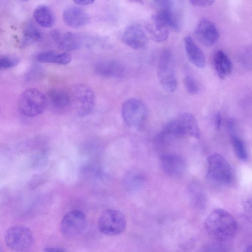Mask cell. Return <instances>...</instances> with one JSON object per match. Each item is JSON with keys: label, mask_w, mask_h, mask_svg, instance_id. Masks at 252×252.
I'll use <instances>...</instances> for the list:
<instances>
[{"label": "cell", "mask_w": 252, "mask_h": 252, "mask_svg": "<svg viewBox=\"0 0 252 252\" xmlns=\"http://www.w3.org/2000/svg\"><path fill=\"white\" fill-rule=\"evenodd\" d=\"M17 105L23 115L28 117L37 116L47 107L46 95L36 88L27 89L19 96Z\"/></svg>", "instance_id": "obj_2"}, {"label": "cell", "mask_w": 252, "mask_h": 252, "mask_svg": "<svg viewBox=\"0 0 252 252\" xmlns=\"http://www.w3.org/2000/svg\"><path fill=\"white\" fill-rule=\"evenodd\" d=\"M122 42L133 49L144 47L148 41L147 35L143 29L138 25H132L126 28L121 35Z\"/></svg>", "instance_id": "obj_13"}, {"label": "cell", "mask_w": 252, "mask_h": 252, "mask_svg": "<svg viewBox=\"0 0 252 252\" xmlns=\"http://www.w3.org/2000/svg\"><path fill=\"white\" fill-rule=\"evenodd\" d=\"M231 141L234 151L237 157L241 160H246L248 154L244 142L236 135L232 136Z\"/></svg>", "instance_id": "obj_25"}, {"label": "cell", "mask_w": 252, "mask_h": 252, "mask_svg": "<svg viewBox=\"0 0 252 252\" xmlns=\"http://www.w3.org/2000/svg\"><path fill=\"white\" fill-rule=\"evenodd\" d=\"M44 252H66L63 249L56 247H47L44 250Z\"/></svg>", "instance_id": "obj_33"}, {"label": "cell", "mask_w": 252, "mask_h": 252, "mask_svg": "<svg viewBox=\"0 0 252 252\" xmlns=\"http://www.w3.org/2000/svg\"><path fill=\"white\" fill-rule=\"evenodd\" d=\"M160 165L168 175L177 177L182 175L186 169V162L180 156L174 153H165L160 157Z\"/></svg>", "instance_id": "obj_14"}, {"label": "cell", "mask_w": 252, "mask_h": 252, "mask_svg": "<svg viewBox=\"0 0 252 252\" xmlns=\"http://www.w3.org/2000/svg\"><path fill=\"white\" fill-rule=\"evenodd\" d=\"M243 252H252V244L248 246L244 250Z\"/></svg>", "instance_id": "obj_34"}, {"label": "cell", "mask_w": 252, "mask_h": 252, "mask_svg": "<svg viewBox=\"0 0 252 252\" xmlns=\"http://www.w3.org/2000/svg\"><path fill=\"white\" fill-rule=\"evenodd\" d=\"M36 59L41 63L66 65L71 62L72 58L66 52L57 53L52 51H46L38 53L36 56Z\"/></svg>", "instance_id": "obj_23"}, {"label": "cell", "mask_w": 252, "mask_h": 252, "mask_svg": "<svg viewBox=\"0 0 252 252\" xmlns=\"http://www.w3.org/2000/svg\"><path fill=\"white\" fill-rule=\"evenodd\" d=\"M183 84L187 91L190 94H196L200 91V85L193 77L188 75L184 77Z\"/></svg>", "instance_id": "obj_27"}, {"label": "cell", "mask_w": 252, "mask_h": 252, "mask_svg": "<svg viewBox=\"0 0 252 252\" xmlns=\"http://www.w3.org/2000/svg\"><path fill=\"white\" fill-rule=\"evenodd\" d=\"M42 33L38 27L32 21L29 20L22 29L21 45L26 47L38 41L42 38Z\"/></svg>", "instance_id": "obj_22"}, {"label": "cell", "mask_w": 252, "mask_h": 252, "mask_svg": "<svg viewBox=\"0 0 252 252\" xmlns=\"http://www.w3.org/2000/svg\"><path fill=\"white\" fill-rule=\"evenodd\" d=\"M194 33L198 41L207 47L214 45L219 37V32L215 25L211 21L205 18L198 22Z\"/></svg>", "instance_id": "obj_12"}, {"label": "cell", "mask_w": 252, "mask_h": 252, "mask_svg": "<svg viewBox=\"0 0 252 252\" xmlns=\"http://www.w3.org/2000/svg\"><path fill=\"white\" fill-rule=\"evenodd\" d=\"M222 123V118L220 113L217 112L214 116V123L216 127L218 129H220Z\"/></svg>", "instance_id": "obj_31"}, {"label": "cell", "mask_w": 252, "mask_h": 252, "mask_svg": "<svg viewBox=\"0 0 252 252\" xmlns=\"http://www.w3.org/2000/svg\"><path fill=\"white\" fill-rule=\"evenodd\" d=\"M213 65L220 79L226 78L232 72V62L226 53L222 50H219L215 53L213 58Z\"/></svg>", "instance_id": "obj_20"}, {"label": "cell", "mask_w": 252, "mask_h": 252, "mask_svg": "<svg viewBox=\"0 0 252 252\" xmlns=\"http://www.w3.org/2000/svg\"><path fill=\"white\" fill-rule=\"evenodd\" d=\"M46 97L47 107L55 113H63L71 106L69 93L62 89H51Z\"/></svg>", "instance_id": "obj_11"}, {"label": "cell", "mask_w": 252, "mask_h": 252, "mask_svg": "<svg viewBox=\"0 0 252 252\" xmlns=\"http://www.w3.org/2000/svg\"><path fill=\"white\" fill-rule=\"evenodd\" d=\"M5 241L7 246L15 252H29L32 247L34 238L29 229L17 225L7 229Z\"/></svg>", "instance_id": "obj_6"}, {"label": "cell", "mask_w": 252, "mask_h": 252, "mask_svg": "<svg viewBox=\"0 0 252 252\" xmlns=\"http://www.w3.org/2000/svg\"><path fill=\"white\" fill-rule=\"evenodd\" d=\"M157 74L159 82L166 91L173 92L178 86L174 62L172 53L165 50L161 53L158 63Z\"/></svg>", "instance_id": "obj_5"}, {"label": "cell", "mask_w": 252, "mask_h": 252, "mask_svg": "<svg viewBox=\"0 0 252 252\" xmlns=\"http://www.w3.org/2000/svg\"><path fill=\"white\" fill-rule=\"evenodd\" d=\"M182 136L189 135L198 139L200 131L195 117L189 113H183L175 118Z\"/></svg>", "instance_id": "obj_17"}, {"label": "cell", "mask_w": 252, "mask_h": 252, "mask_svg": "<svg viewBox=\"0 0 252 252\" xmlns=\"http://www.w3.org/2000/svg\"><path fill=\"white\" fill-rule=\"evenodd\" d=\"M154 3L159 8L155 15L169 29L179 32L181 28V20L176 1L155 0Z\"/></svg>", "instance_id": "obj_9"}, {"label": "cell", "mask_w": 252, "mask_h": 252, "mask_svg": "<svg viewBox=\"0 0 252 252\" xmlns=\"http://www.w3.org/2000/svg\"><path fill=\"white\" fill-rule=\"evenodd\" d=\"M243 209L245 218L252 221V198L248 199L244 202Z\"/></svg>", "instance_id": "obj_29"}, {"label": "cell", "mask_w": 252, "mask_h": 252, "mask_svg": "<svg viewBox=\"0 0 252 252\" xmlns=\"http://www.w3.org/2000/svg\"><path fill=\"white\" fill-rule=\"evenodd\" d=\"M184 46L189 60L197 68H204L205 66L204 54L191 36H186L184 38Z\"/></svg>", "instance_id": "obj_19"}, {"label": "cell", "mask_w": 252, "mask_h": 252, "mask_svg": "<svg viewBox=\"0 0 252 252\" xmlns=\"http://www.w3.org/2000/svg\"><path fill=\"white\" fill-rule=\"evenodd\" d=\"M36 22L42 27L49 28L55 23V15L50 7L45 5L37 6L33 12Z\"/></svg>", "instance_id": "obj_24"}, {"label": "cell", "mask_w": 252, "mask_h": 252, "mask_svg": "<svg viewBox=\"0 0 252 252\" xmlns=\"http://www.w3.org/2000/svg\"><path fill=\"white\" fill-rule=\"evenodd\" d=\"M73 2L78 5L85 6L92 4L94 1L93 0H74Z\"/></svg>", "instance_id": "obj_32"}, {"label": "cell", "mask_w": 252, "mask_h": 252, "mask_svg": "<svg viewBox=\"0 0 252 252\" xmlns=\"http://www.w3.org/2000/svg\"><path fill=\"white\" fill-rule=\"evenodd\" d=\"M146 29L150 37L156 42H163L168 37L170 29L155 14L147 24Z\"/></svg>", "instance_id": "obj_21"}, {"label": "cell", "mask_w": 252, "mask_h": 252, "mask_svg": "<svg viewBox=\"0 0 252 252\" xmlns=\"http://www.w3.org/2000/svg\"><path fill=\"white\" fill-rule=\"evenodd\" d=\"M121 112L126 124L134 128L140 127L147 116V109L144 103L141 100L133 98L128 99L124 102Z\"/></svg>", "instance_id": "obj_7"}, {"label": "cell", "mask_w": 252, "mask_h": 252, "mask_svg": "<svg viewBox=\"0 0 252 252\" xmlns=\"http://www.w3.org/2000/svg\"><path fill=\"white\" fill-rule=\"evenodd\" d=\"M69 93L71 107L79 116H87L93 111L96 98L93 90L89 86L77 83L72 86Z\"/></svg>", "instance_id": "obj_3"}, {"label": "cell", "mask_w": 252, "mask_h": 252, "mask_svg": "<svg viewBox=\"0 0 252 252\" xmlns=\"http://www.w3.org/2000/svg\"><path fill=\"white\" fill-rule=\"evenodd\" d=\"M19 63V58L14 55H5L0 58V70H6L16 66Z\"/></svg>", "instance_id": "obj_26"}, {"label": "cell", "mask_w": 252, "mask_h": 252, "mask_svg": "<svg viewBox=\"0 0 252 252\" xmlns=\"http://www.w3.org/2000/svg\"><path fill=\"white\" fill-rule=\"evenodd\" d=\"M189 2L191 5L197 7H208L212 5L215 2L213 0H189Z\"/></svg>", "instance_id": "obj_30"}, {"label": "cell", "mask_w": 252, "mask_h": 252, "mask_svg": "<svg viewBox=\"0 0 252 252\" xmlns=\"http://www.w3.org/2000/svg\"><path fill=\"white\" fill-rule=\"evenodd\" d=\"M63 19L67 26L73 28L83 27L89 21L87 12L82 8L75 6H70L64 9Z\"/></svg>", "instance_id": "obj_18"}, {"label": "cell", "mask_w": 252, "mask_h": 252, "mask_svg": "<svg viewBox=\"0 0 252 252\" xmlns=\"http://www.w3.org/2000/svg\"><path fill=\"white\" fill-rule=\"evenodd\" d=\"M207 233L218 242L232 239L237 230V223L233 216L225 210L216 209L207 216L204 223Z\"/></svg>", "instance_id": "obj_1"}, {"label": "cell", "mask_w": 252, "mask_h": 252, "mask_svg": "<svg viewBox=\"0 0 252 252\" xmlns=\"http://www.w3.org/2000/svg\"><path fill=\"white\" fill-rule=\"evenodd\" d=\"M206 176L213 183L227 185L232 181V171L225 158L219 153H214L207 159Z\"/></svg>", "instance_id": "obj_4"}, {"label": "cell", "mask_w": 252, "mask_h": 252, "mask_svg": "<svg viewBox=\"0 0 252 252\" xmlns=\"http://www.w3.org/2000/svg\"><path fill=\"white\" fill-rule=\"evenodd\" d=\"M87 225L85 214L79 210L68 212L63 218L60 223V230L67 237H74L81 234Z\"/></svg>", "instance_id": "obj_10"}, {"label": "cell", "mask_w": 252, "mask_h": 252, "mask_svg": "<svg viewBox=\"0 0 252 252\" xmlns=\"http://www.w3.org/2000/svg\"><path fill=\"white\" fill-rule=\"evenodd\" d=\"M142 179L139 174L132 173L128 175L125 182L126 185V188L128 189H137L141 186Z\"/></svg>", "instance_id": "obj_28"}, {"label": "cell", "mask_w": 252, "mask_h": 252, "mask_svg": "<svg viewBox=\"0 0 252 252\" xmlns=\"http://www.w3.org/2000/svg\"><path fill=\"white\" fill-rule=\"evenodd\" d=\"M98 225L99 230L103 234L115 236L125 231L126 227V220L121 211L108 209L100 215Z\"/></svg>", "instance_id": "obj_8"}, {"label": "cell", "mask_w": 252, "mask_h": 252, "mask_svg": "<svg viewBox=\"0 0 252 252\" xmlns=\"http://www.w3.org/2000/svg\"><path fill=\"white\" fill-rule=\"evenodd\" d=\"M52 35L56 45L61 50L73 51L79 49L81 46L80 37L71 32L55 30Z\"/></svg>", "instance_id": "obj_16"}, {"label": "cell", "mask_w": 252, "mask_h": 252, "mask_svg": "<svg viewBox=\"0 0 252 252\" xmlns=\"http://www.w3.org/2000/svg\"><path fill=\"white\" fill-rule=\"evenodd\" d=\"M94 70L99 75L110 78H120L125 74V68L118 61L105 59L98 61L94 65Z\"/></svg>", "instance_id": "obj_15"}]
</instances>
